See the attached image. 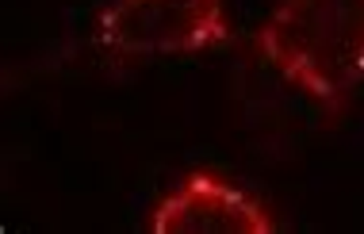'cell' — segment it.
Listing matches in <instances>:
<instances>
[{"label":"cell","instance_id":"obj_1","mask_svg":"<svg viewBox=\"0 0 364 234\" xmlns=\"http://www.w3.org/2000/svg\"><path fill=\"white\" fill-rule=\"evenodd\" d=\"M257 50L338 119L364 85V0H280L257 31Z\"/></svg>","mask_w":364,"mask_h":234},{"label":"cell","instance_id":"obj_2","mask_svg":"<svg viewBox=\"0 0 364 234\" xmlns=\"http://www.w3.org/2000/svg\"><path fill=\"white\" fill-rule=\"evenodd\" d=\"M226 38L223 0H107L96 16V43L131 62L200 54Z\"/></svg>","mask_w":364,"mask_h":234},{"label":"cell","instance_id":"obj_3","mask_svg":"<svg viewBox=\"0 0 364 234\" xmlns=\"http://www.w3.org/2000/svg\"><path fill=\"white\" fill-rule=\"evenodd\" d=\"M154 234H269L272 216L219 173H188L146 219Z\"/></svg>","mask_w":364,"mask_h":234}]
</instances>
